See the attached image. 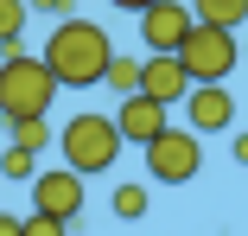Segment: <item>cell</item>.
<instances>
[{"instance_id":"obj_1","label":"cell","mask_w":248,"mask_h":236,"mask_svg":"<svg viewBox=\"0 0 248 236\" xmlns=\"http://www.w3.org/2000/svg\"><path fill=\"white\" fill-rule=\"evenodd\" d=\"M108 58H115V38L95 26V19H77V13L51 19L45 70L58 77V89H95V83H102V70H108Z\"/></svg>"},{"instance_id":"obj_2","label":"cell","mask_w":248,"mask_h":236,"mask_svg":"<svg viewBox=\"0 0 248 236\" xmlns=\"http://www.w3.org/2000/svg\"><path fill=\"white\" fill-rule=\"evenodd\" d=\"M51 102H58V77L45 70V58H32V51H7L0 58V121L51 115Z\"/></svg>"},{"instance_id":"obj_3","label":"cell","mask_w":248,"mask_h":236,"mask_svg":"<svg viewBox=\"0 0 248 236\" xmlns=\"http://www.w3.org/2000/svg\"><path fill=\"white\" fill-rule=\"evenodd\" d=\"M121 147H127V140L115 134V121H108V115H95V109H89V115H70L64 134H58L64 166L83 172V179H89V172H108V166L121 160Z\"/></svg>"},{"instance_id":"obj_4","label":"cell","mask_w":248,"mask_h":236,"mask_svg":"<svg viewBox=\"0 0 248 236\" xmlns=\"http://www.w3.org/2000/svg\"><path fill=\"white\" fill-rule=\"evenodd\" d=\"M172 58L185 64L191 83H229V70L242 64V45H235V32H223V26L191 19V32L178 38V51H172Z\"/></svg>"},{"instance_id":"obj_5","label":"cell","mask_w":248,"mask_h":236,"mask_svg":"<svg viewBox=\"0 0 248 236\" xmlns=\"http://www.w3.org/2000/svg\"><path fill=\"white\" fill-rule=\"evenodd\" d=\"M197 166H204V134L166 121L153 140H146V179H153V185H191Z\"/></svg>"},{"instance_id":"obj_6","label":"cell","mask_w":248,"mask_h":236,"mask_svg":"<svg viewBox=\"0 0 248 236\" xmlns=\"http://www.w3.org/2000/svg\"><path fill=\"white\" fill-rule=\"evenodd\" d=\"M26 185H32V211L64 217V223L83 217V172H70V166H38Z\"/></svg>"},{"instance_id":"obj_7","label":"cell","mask_w":248,"mask_h":236,"mask_svg":"<svg viewBox=\"0 0 248 236\" xmlns=\"http://www.w3.org/2000/svg\"><path fill=\"white\" fill-rule=\"evenodd\" d=\"M185 128L191 134H223L235 121V96H229V83H191L185 89Z\"/></svg>"},{"instance_id":"obj_8","label":"cell","mask_w":248,"mask_h":236,"mask_svg":"<svg viewBox=\"0 0 248 236\" xmlns=\"http://www.w3.org/2000/svg\"><path fill=\"white\" fill-rule=\"evenodd\" d=\"M166 115H172L166 102H153V96H140V89H127V96L115 102V115H108V121H115V134L127 140V147H146V140L166 128Z\"/></svg>"},{"instance_id":"obj_9","label":"cell","mask_w":248,"mask_h":236,"mask_svg":"<svg viewBox=\"0 0 248 236\" xmlns=\"http://www.w3.org/2000/svg\"><path fill=\"white\" fill-rule=\"evenodd\" d=\"M185 32H191V7H185V0H153V7H140V38H146V51H178Z\"/></svg>"},{"instance_id":"obj_10","label":"cell","mask_w":248,"mask_h":236,"mask_svg":"<svg viewBox=\"0 0 248 236\" xmlns=\"http://www.w3.org/2000/svg\"><path fill=\"white\" fill-rule=\"evenodd\" d=\"M185 89H191V77H185V64H178L172 51H146V58H140V96H153V102L178 109Z\"/></svg>"},{"instance_id":"obj_11","label":"cell","mask_w":248,"mask_h":236,"mask_svg":"<svg viewBox=\"0 0 248 236\" xmlns=\"http://www.w3.org/2000/svg\"><path fill=\"white\" fill-rule=\"evenodd\" d=\"M191 19H204V26H223V32H235V26L248 19V0H191Z\"/></svg>"},{"instance_id":"obj_12","label":"cell","mask_w":248,"mask_h":236,"mask_svg":"<svg viewBox=\"0 0 248 236\" xmlns=\"http://www.w3.org/2000/svg\"><path fill=\"white\" fill-rule=\"evenodd\" d=\"M7 128H13V147H26V153H38V160H45V147H51V140H58V134H51V121H45V115H13Z\"/></svg>"},{"instance_id":"obj_13","label":"cell","mask_w":248,"mask_h":236,"mask_svg":"<svg viewBox=\"0 0 248 236\" xmlns=\"http://www.w3.org/2000/svg\"><path fill=\"white\" fill-rule=\"evenodd\" d=\"M26 0H0V51H19V32H26Z\"/></svg>"},{"instance_id":"obj_14","label":"cell","mask_w":248,"mask_h":236,"mask_svg":"<svg viewBox=\"0 0 248 236\" xmlns=\"http://www.w3.org/2000/svg\"><path fill=\"white\" fill-rule=\"evenodd\" d=\"M108 211H115L121 223H140V217H146V185H115Z\"/></svg>"},{"instance_id":"obj_15","label":"cell","mask_w":248,"mask_h":236,"mask_svg":"<svg viewBox=\"0 0 248 236\" xmlns=\"http://www.w3.org/2000/svg\"><path fill=\"white\" fill-rule=\"evenodd\" d=\"M102 83L115 89V96H127V89H140V58H108V70H102Z\"/></svg>"},{"instance_id":"obj_16","label":"cell","mask_w":248,"mask_h":236,"mask_svg":"<svg viewBox=\"0 0 248 236\" xmlns=\"http://www.w3.org/2000/svg\"><path fill=\"white\" fill-rule=\"evenodd\" d=\"M0 172H7L13 185H26V179L38 172V153H26V147H7V153H0Z\"/></svg>"},{"instance_id":"obj_17","label":"cell","mask_w":248,"mask_h":236,"mask_svg":"<svg viewBox=\"0 0 248 236\" xmlns=\"http://www.w3.org/2000/svg\"><path fill=\"white\" fill-rule=\"evenodd\" d=\"M19 236H70V223H64V217L32 211V217H19Z\"/></svg>"},{"instance_id":"obj_18","label":"cell","mask_w":248,"mask_h":236,"mask_svg":"<svg viewBox=\"0 0 248 236\" xmlns=\"http://www.w3.org/2000/svg\"><path fill=\"white\" fill-rule=\"evenodd\" d=\"M26 13H38V19H64V13H77V0H26Z\"/></svg>"},{"instance_id":"obj_19","label":"cell","mask_w":248,"mask_h":236,"mask_svg":"<svg viewBox=\"0 0 248 236\" xmlns=\"http://www.w3.org/2000/svg\"><path fill=\"white\" fill-rule=\"evenodd\" d=\"M229 153H235V160H242V166H248V128H242V134H235V140H229Z\"/></svg>"},{"instance_id":"obj_20","label":"cell","mask_w":248,"mask_h":236,"mask_svg":"<svg viewBox=\"0 0 248 236\" xmlns=\"http://www.w3.org/2000/svg\"><path fill=\"white\" fill-rule=\"evenodd\" d=\"M0 236H19V217L13 211H0Z\"/></svg>"},{"instance_id":"obj_21","label":"cell","mask_w":248,"mask_h":236,"mask_svg":"<svg viewBox=\"0 0 248 236\" xmlns=\"http://www.w3.org/2000/svg\"><path fill=\"white\" fill-rule=\"evenodd\" d=\"M108 7H121V13H140V7H153V0H108Z\"/></svg>"}]
</instances>
